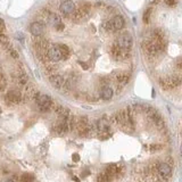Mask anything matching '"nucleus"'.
<instances>
[{"label":"nucleus","instance_id":"obj_27","mask_svg":"<svg viewBox=\"0 0 182 182\" xmlns=\"http://www.w3.org/2000/svg\"><path fill=\"white\" fill-rule=\"evenodd\" d=\"M10 55L14 57V58H18V54L15 51V50H10Z\"/></svg>","mask_w":182,"mask_h":182},{"label":"nucleus","instance_id":"obj_28","mask_svg":"<svg viewBox=\"0 0 182 182\" xmlns=\"http://www.w3.org/2000/svg\"><path fill=\"white\" fill-rule=\"evenodd\" d=\"M79 159H80L79 155H78V154L73 155V160H74V162H79Z\"/></svg>","mask_w":182,"mask_h":182},{"label":"nucleus","instance_id":"obj_17","mask_svg":"<svg viewBox=\"0 0 182 182\" xmlns=\"http://www.w3.org/2000/svg\"><path fill=\"white\" fill-rule=\"evenodd\" d=\"M17 82L19 84H26L28 83V75L25 74L24 72H21L17 74Z\"/></svg>","mask_w":182,"mask_h":182},{"label":"nucleus","instance_id":"obj_2","mask_svg":"<svg viewBox=\"0 0 182 182\" xmlns=\"http://www.w3.org/2000/svg\"><path fill=\"white\" fill-rule=\"evenodd\" d=\"M117 46L122 49H130L133 45V39H132V35H131L129 32L122 33L121 35L117 39Z\"/></svg>","mask_w":182,"mask_h":182},{"label":"nucleus","instance_id":"obj_16","mask_svg":"<svg viewBox=\"0 0 182 182\" xmlns=\"http://www.w3.org/2000/svg\"><path fill=\"white\" fill-rule=\"evenodd\" d=\"M113 97V89L109 87H105L101 90V98L104 100H109Z\"/></svg>","mask_w":182,"mask_h":182},{"label":"nucleus","instance_id":"obj_23","mask_svg":"<svg viewBox=\"0 0 182 182\" xmlns=\"http://www.w3.org/2000/svg\"><path fill=\"white\" fill-rule=\"evenodd\" d=\"M6 88V79L5 76L0 73V90H4Z\"/></svg>","mask_w":182,"mask_h":182},{"label":"nucleus","instance_id":"obj_7","mask_svg":"<svg viewBox=\"0 0 182 182\" xmlns=\"http://www.w3.org/2000/svg\"><path fill=\"white\" fill-rule=\"evenodd\" d=\"M49 80H50V83L55 87V88L57 89H61V88H64L65 87V80L63 79V76H61L59 74H50V78H49Z\"/></svg>","mask_w":182,"mask_h":182},{"label":"nucleus","instance_id":"obj_19","mask_svg":"<svg viewBox=\"0 0 182 182\" xmlns=\"http://www.w3.org/2000/svg\"><path fill=\"white\" fill-rule=\"evenodd\" d=\"M34 181V177L31 173H24L21 177V182H33Z\"/></svg>","mask_w":182,"mask_h":182},{"label":"nucleus","instance_id":"obj_1","mask_svg":"<svg viewBox=\"0 0 182 182\" xmlns=\"http://www.w3.org/2000/svg\"><path fill=\"white\" fill-rule=\"evenodd\" d=\"M35 99H37V104L39 108L41 111H47L51 107L52 100L48 94H35Z\"/></svg>","mask_w":182,"mask_h":182},{"label":"nucleus","instance_id":"obj_18","mask_svg":"<svg viewBox=\"0 0 182 182\" xmlns=\"http://www.w3.org/2000/svg\"><path fill=\"white\" fill-rule=\"evenodd\" d=\"M112 180L111 177L107 175V173L104 171L103 173H100L98 175V177H97V182H109Z\"/></svg>","mask_w":182,"mask_h":182},{"label":"nucleus","instance_id":"obj_12","mask_svg":"<svg viewBox=\"0 0 182 182\" xmlns=\"http://www.w3.org/2000/svg\"><path fill=\"white\" fill-rule=\"evenodd\" d=\"M130 80V75L127 72H121L116 75V81L120 85H125Z\"/></svg>","mask_w":182,"mask_h":182},{"label":"nucleus","instance_id":"obj_5","mask_svg":"<svg viewBox=\"0 0 182 182\" xmlns=\"http://www.w3.org/2000/svg\"><path fill=\"white\" fill-rule=\"evenodd\" d=\"M157 171H158V174L163 177L164 180L170 179V177H171V174H172V168H171V166H170L167 163L158 164V166H157Z\"/></svg>","mask_w":182,"mask_h":182},{"label":"nucleus","instance_id":"obj_13","mask_svg":"<svg viewBox=\"0 0 182 182\" xmlns=\"http://www.w3.org/2000/svg\"><path fill=\"white\" fill-rule=\"evenodd\" d=\"M48 22H49V24L50 25H52V26H55V28H57L58 25H61V17L58 16L57 14H49L48 15Z\"/></svg>","mask_w":182,"mask_h":182},{"label":"nucleus","instance_id":"obj_6","mask_svg":"<svg viewBox=\"0 0 182 182\" xmlns=\"http://www.w3.org/2000/svg\"><path fill=\"white\" fill-rule=\"evenodd\" d=\"M59 9H61V12L63 14H65V15L73 14L75 12V4L72 0H64L61 4Z\"/></svg>","mask_w":182,"mask_h":182},{"label":"nucleus","instance_id":"obj_14","mask_svg":"<svg viewBox=\"0 0 182 182\" xmlns=\"http://www.w3.org/2000/svg\"><path fill=\"white\" fill-rule=\"evenodd\" d=\"M118 171H120V167L117 166V165H109V166H107V168L105 170V172L107 173V175L111 179H113L114 177H116L117 174H118Z\"/></svg>","mask_w":182,"mask_h":182},{"label":"nucleus","instance_id":"obj_3","mask_svg":"<svg viewBox=\"0 0 182 182\" xmlns=\"http://www.w3.org/2000/svg\"><path fill=\"white\" fill-rule=\"evenodd\" d=\"M70 121L68 118H61L59 121L56 122V124L54 125V131L58 134H64L70 130Z\"/></svg>","mask_w":182,"mask_h":182},{"label":"nucleus","instance_id":"obj_24","mask_svg":"<svg viewBox=\"0 0 182 182\" xmlns=\"http://www.w3.org/2000/svg\"><path fill=\"white\" fill-rule=\"evenodd\" d=\"M55 71H56V67L52 65H47V72L48 73H50V74H54L55 73Z\"/></svg>","mask_w":182,"mask_h":182},{"label":"nucleus","instance_id":"obj_20","mask_svg":"<svg viewBox=\"0 0 182 182\" xmlns=\"http://www.w3.org/2000/svg\"><path fill=\"white\" fill-rule=\"evenodd\" d=\"M59 48L61 50V55H63V58H67L70 56V49L66 47V46H63V45H59Z\"/></svg>","mask_w":182,"mask_h":182},{"label":"nucleus","instance_id":"obj_9","mask_svg":"<svg viewBox=\"0 0 182 182\" xmlns=\"http://www.w3.org/2000/svg\"><path fill=\"white\" fill-rule=\"evenodd\" d=\"M43 30H45V28L40 22H33L30 26V32L32 33L34 37H41L43 34Z\"/></svg>","mask_w":182,"mask_h":182},{"label":"nucleus","instance_id":"obj_21","mask_svg":"<svg viewBox=\"0 0 182 182\" xmlns=\"http://www.w3.org/2000/svg\"><path fill=\"white\" fill-rule=\"evenodd\" d=\"M0 43L4 46V47H9V40L8 38L4 35V34H0Z\"/></svg>","mask_w":182,"mask_h":182},{"label":"nucleus","instance_id":"obj_10","mask_svg":"<svg viewBox=\"0 0 182 182\" xmlns=\"http://www.w3.org/2000/svg\"><path fill=\"white\" fill-rule=\"evenodd\" d=\"M21 94H19L18 91H16V90H12L9 91L8 94H6V101L7 103H10V104H18L21 101Z\"/></svg>","mask_w":182,"mask_h":182},{"label":"nucleus","instance_id":"obj_22","mask_svg":"<svg viewBox=\"0 0 182 182\" xmlns=\"http://www.w3.org/2000/svg\"><path fill=\"white\" fill-rule=\"evenodd\" d=\"M150 14H151V8H148V9L145 12V14H144V22H145V23H148V22H149Z\"/></svg>","mask_w":182,"mask_h":182},{"label":"nucleus","instance_id":"obj_11","mask_svg":"<svg viewBox=\"0 0 182 182\" xmlns=\"http://www.w3.org/2000/svg\"><path fill=\"white\" fill-rule=\"evenodd\" d=\"M97 129L100 132H108L109 129H111V123L106 118H100L97 122Z\"/></svg>","mask_w":182,"mask_h":182},{"label":"nucleus","instance_id":"obj_15","mask_svg":"<svg viewBox=\"0 0 182 182\" xmlns=\"http://www.w3.org/2000/svg\"><path fill=\"white\" fill-rule=\"evenodd\" d=\"M56 113L61 116V118H68L70 116V111L64 106H57Z\"/></svg>","mask_w":182,"mask_h":182},{"label":"nucleus","instance_id":"obj_4","mask_svg":"<svg viewBox=\"0 0 182 182\" xmlns=\"http://www.w3.org/2000/svg\"><path fill=\"white\" fill-rule=\"evenodd\" d=\"M47 56L52 61H59L61 59H63V55H61V50L59 46H52L49 48L47 51Z\"/></svg>","mask_w":182,"mask_h":182},{"label":"nucleus","instance_id":"obj_25","mask_svg":"<svg viewBox=\"0 0 182 182\" xmlns=\"http://www.w3.org/2000/svg\"><path fill=\"white\" fill-rule=\"evenodd\" d=\"M168 6H175L177 2V0H164Z\"/></svg>","mask_w":182,"mask_h":182},{"label":"nucleus","instance_id":"obj_26","mask_svg":"<svg viewBox=\"0 0 182 182\" xmlns=\"http://www.w3.org/2000/svg\"><path fill=\"white\" fill-rule=\"evenodd\" d=\"M4 28H5V24H4V21H2V19H0V34H1V32L4 31Z\"/></svg>","mask_w":182,"mask_h":182},{"label":"nucleus","instance_id":"obj_29","mask_svg":"<svg viewBox=\"0 0 182 182\" xmlns=\"http://www.w3.org/2000/svg\"><path fill=\"white\" fill-rule=\"evenodd\" d=\"M6 182H14L13 180H8V181H6Z\"/></svg>","mask_w":182,"mask_h":182},{"label":"nucleus","instance_id":"obj_8","mask_svg":"<svg viewBox=\"0 0 182 182\" xmlns=\"http://www.w3.org/2000/svg\"><path fill=\"white\" fill-rule=\"evenodd\" d=\"M124 18L122 17L121 15H116L114 18L111 21V25H112V31H120L124 26Z\"/></svg>","mask_w":182,"mask_h":182}]
</instances>
